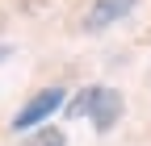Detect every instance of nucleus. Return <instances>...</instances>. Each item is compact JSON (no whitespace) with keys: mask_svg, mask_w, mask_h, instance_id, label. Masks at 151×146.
Wrapping results in <instances>:
<instances>
[{"mask_svg":"<svg viewBox=\"0 0 151 146\" xmlns=\"http://www.w3.org/2000/svg\"><path fill=\"white\" fill-rule=\"evenodd\" d=\"M25 146H67V134L59 125H38V130L25 138Z\"/></svg>","mask_w":151,"mask_h":146,"instance_id":"5","label":"nucleus"},{"mask_svg":"<svg viewBox=\"0 0 151 146\" xmlns=\"http://www.w3.org/2000/svg\"><path fill=\"white\" fill-rule=\"evenodd\" d=\"M122 113H126L122 92H118V88H101V84H97V92H92V104H88V121H92V130H97V134L118 130Z\"/></svg>","mask_w":151,"mask_h":146,"instance_id":"2","label":"nucleus"},{"mask_svg":"<svg viewBox=\"0 0 151 146\" xmlns=\"http://www.w3.org/2000/svg\"><path fill=\"white\" fill-rule=\"evenodd\" d=\"M134 9H139V0H92L88 13H84V33H101L109 25H118Z\"/></svg>","mask_w":151,"mask_h":146,"instance_id":"3","label":"nucleus"},{"mask_svg":"<svg viewBox=\"0 0 151 146\" xmlns=\"http://www.w3.org/2000/svg\"><path fill=\"white\" fill-rule=\"evenodd\" d=\"M92 92H97V84H92V88H80V92H76V96H67L63 100V117H88V104H92Z\"/></svg>","mask_w":151,"mask_h":146,"instance_id":"4","label":"nucleus"},{"mask_svg":"<svg viewBox=\"0 0 151 146\" xmlns=\"http://www.w3.org/2000/svg\"><path fill=\"white\" fill-rule=\"evenodd\" d=\"M63 100H67V92H63V88H42V92H34L21 108H17V117L9 121V125H13V134H25V130H38V125H46V117H50V113H59V108H63Z\"/></svg>","mask_w":151,"mask_h":146,"instance_id":"1","label":"nucleus"},{"mask_svg":"<svg viewBox=\"0 0 151 146\" xmlns=\"http://www.w3.org/2000/svg\"><path fill=\"white\" fill-rule=\"evenodd\" d=\"M9 54H13V46H0V63H4V59H9Z\"/></svg>","mask_w":151,"mask_h":146,"instance_id":"6","label":"nucleus"}]
</instances>
